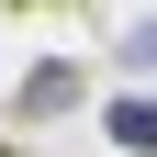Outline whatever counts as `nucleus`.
Returning a JSON list of instances; mask_svg holds the SVG:
<instances>
[{
  "label": "nucleus",
  "mask_w": 157,
  "mask_h": 157,
  "mask_svg": "<svg viewBox=\"0 0 157 157\" xmlns=\"http://www.w3.org/2000/svg\"><path fill=\"white\" fill-rule=\"evenodd\" d=\"M101 135L124 157H157V90H112V101H101Z\"/></svg>",
  "instance_id": "nucleus-1"
},
{
  "label": "nucleus",
  "mask_w": 157,
  "mask_h": 157,
  "mask_svg": "<svg viewBox=\"0 0 157 157\" xmlns=\"http://www.w3.org/2000/svg\"><path fill=\"white\" fill-rule=\"evenodd\" d=\"M23 112H78V67L67 56H45V67L23 78Z\"/></svg>",
  "instance_id": "nucleus-2"
},
{
  "label": "nucleus",
  "mask_w": 157,
  "mask_h": 157,
  "mask_svg": "<svg viewBox=\"0 0 157 157\" xmlns=\"http://www.w3.org/2000/svg\"><path fill=\"white\" fill-rule=\"evenodd\" d=\"M124 56H135V67H157V23H135V34H124Z\"/></svg>",
  "instance_id": "nucleus-3"
}]
</instances>
